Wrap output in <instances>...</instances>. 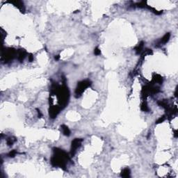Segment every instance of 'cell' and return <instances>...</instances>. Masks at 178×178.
Returning a JSON list of instances; mask_svg holds the SVG:
<instances>
[{
  "label": "cell",
  "mask_w": 178,
  "mask_h": 178,
  "mask_svg": "<svg viewBox=\"0 0 178 178\" xmlns=\"http://www.w3.org/2000/svg\"><path fill=\"white\" fill-rule=\"evenodd\" d=\"M54 154L51 159V163L54 166H58L65 170L66 162L69 159V156L63 150L54 148Z\"/></svg>",
  "instance_id": "6da1fadb"
},
{
  "label": "cell",
  "mask_w": 178,
  "mask_h": 178,
  "mask_svg": "<svg viewBox=\"0 0 178 178\" xmlns=\"http://www.w3.org/2000/svg\"><path fill=\"white\" fill-rule=\"evenodd\" d=\"M91 85V81L89 80H84L78 83L76 89L75 90V96L76 97H79L81 95L83 92Z\"/></svg>",
  "instance_id": "7a4b0ae2"
},
{
  "label": "cell",
  "mask_w": 178,
  "mask_h": 178,
  "mask_svg": "<svg viewBox=\"0 0 178 178\" xmlns=\"http://www.w3.org/2000/svg\"><path fill=\"white\" fill-rule=\"evenodd\" d=\"M16 51L13 48H8L2 51L1 59L4 61L5 63H7L10 61H12L15 57Z\"/></svg>",
  "instance_id": "3957f363"
},
{
  "label": "cell",
  "mask_w": 178,
  "mask_h": 178,
  "mask_svg": "<svg viewBox=\"0 0 178 178\" xmlns=\"http://www.w3.org/2000/svg\"><path fill=\"white\" fill-rule=\"evenodd\" d=\"M83 141L81 139H75L73 141H72V145H71V155L73 157L76 153V150L81 146V143Z\"/></svg>",
  "instance_id": "277c9868"
},
{
  "label": "cell",
  "mask_w": 178,
  "mask_h": 178,
  "mask_svg": "<svg viewBox=\"0 0 178 178\" xmlns=\"http://www.w3.org/2000/svg\"><path fill=\"white\" fill-rule=\"evenodd\" d=\"M61 109V108L59 106H51L50 109V116L51 118H55L59 114Z\"/></svg>",
  "instance_id": "5b68a950"
},
{
  "label": "cell",
  "mask_w": 178,
  "mask_h": 178,
  "mask_svg": "<svg viewBox=\"0 0 178 178\" xmlns=\"http://www.w3.org/2000/svg\"><path fill=\"white\" fill-rule=\"evenodd\" d=\"M11 3L13 4L15 6H17L22 12L25 11V7H24L23 3L21 1H11Z\"/></svg>",
  "instance_id": "8992f818"
},
{
  "label": "cell",
  "mask_w": 178,
  "mask_h": 178,
  "mask_svg": "<svg viewBox=\"0 0 178 178\" xmlns=\"http://www.w3.org/2000/svg\"><path fill=\"white\" fill-rule=\"evenodd\" d=\"M26 56V52L24 50H20L18 51V56L17 59L20 62H22Z\"/></svg>",
  "instance_id": "52a82bcc"
},
{
  "label": "cell",
  "mask_w": 178,
  "mask_h": 178,
  "mask_svg": "<svg viewBox=\"0 0 178 178\" xmlns=\"http://www.w3.org/2000/svg\"><path fill=\"white\" fill-rule=\"evenodd\" d=\"M61 128L62 129V131L64 133V134L65 136H69L70 135V131L69 129V128L67 127L66 125H62L61 126Z\"/></svg>",
  "instance_id": "ba28073f"
},
{
  "label": "cell",
  "mask_w": 178,
  "mask_h": 178,
  "mask_svg": "<svg viewBox=\"0 0 178 178\" xmlns=\"http://www.w3.org/2000/svg\"><path fill=\"white\" fill-rule=\"evenodd\" d=\"M121 176L123 178H129L130 176V170L128 168L123 169L121 172Z\"/></svg>",
  "instance_id": "9c48e42d"
},
{
  "label": "cell",
  "mask_w": 178,
  "mask_h": 178,
  "mask_svg": "<svg viewBox=\"0 0 178 178\" xmlns=\"http://www.w3.org/2000/svg\"><path fill=\"white\" fill-rule=\"evenodd\" d=\"M170 33H167L164 35V36L163 38L161 39V41H160V43L161 44H164V43H166L169 39H170Z\"/></svg>",
  "instance_id": "30bf717a"
},
{
  "label": "cell",
  "mask_w": 178,
  "mask_h": 178,
  "mask_svg": "<svg viewBox=\"0 0 178 178\" xmlns=\"http://www.w3.org/2000/svg\"><path fill=\"white\" fill-rule=\"evenodd\" d=\"M143 42L142 41L135 47V50H136V54H140L141 51H142V50H143Z\"/></svg>",
  "instance_id": "8fae6325"
},
{
  "label": "cell",
  "mask_w": 178,
  "mask_h": 178,
  "mask_svg": "<svg viewBox=\"0 0 178 178\" xmlns=\"http://www.w3.org/2000/svg\"><path fill=\"white\" fill-rule=\"evenodd\" d=\"M141 110L143 111H148L149 110L148 107V105L146 103H143L142 105H141Z\"/></svg>",
  "instance_id": "7c38bea8"
},
{
  "label": "cell",
  "mask_w": 178,
  "mask_h": 178,
  "mask_svg": "<svg viewBox=\"0 0 178 178\" xmlns=\"http://www.w3.org/2000/svg\"><path fill=\"white\" fill-rule=\"evenodd\" d=\"M15 139H13L12 138H9V139H8L7 140H6V142H7V145H9V146H11V145H12L13 144V143L15 141Z\"/></svg>",
  "instance_id": "4fadbf2b"
},
{
  "label": "cell",
  "mask_w": 178,
  "mask_h": 178,
  "mask_svg": "<svg viewBox=\"0 0 178 178\" xmlns=\"http://www.w3.org/2000/svg\"><path fill=\"white\" fill-rule=\"evenodd\" d=\"M165 119V115H163L162 117H161L157 122H156V123L157 124H159V123H163L164 121V120Z\"/></svg>",
  "instance_id": "5bb4252c"
},
{
  "label": "cell",
  "mask_w": 178,
  "mask_h": 178,
  "mask_svg": "<svg viewBox=\"0 0 178 178\" xmlns=\"http://www.w3.org/2000/svg\"><path fill=\"white\" fill-rule=\"evenodd\" d=\"M94 54H95V55H96V56H98V55H100V54H101V51H100V50L98 48V47H96L95 50H94Z\"/></svg>",
  "instance_id": "9a60e30c"
},
{
  "label": "cell",
  "mask_w": 178,
  "mask_h": 178,
  "mask_svg": "<svg viewBox=\"0 0 178 178\" xmlns=\"http://www.w3.org/2000/svg\"><path fill=\"white\" fill-rule=\"evenodd\" d=\"M16 154H17V152H16L15 150H13V151H11V152H10V153H8V156L9 157H13L15 156Z\"/></svg>",
  "instance_id": "2e32d148"
},
{
  "label": "cell",
  "mask_w": 178,
  "mask_h": 178,
  "mask_svg": "<svg viewBox=\"0 0 178 178\" xmlns=\"http://www.w3.org/2000/svg\"><path fill=\"white\" fill-rule=\"evenodd\" d=\"M29 59L30 62H31L34 60V56H32V54H30V56H29Z\"/></svg>",
  "instance_id": "e0dca14e"
},
{
  "label": "cell",
  "mask_w": 178,
  "mask_h": 178,
  "mask_svg": "<svg viewBox=\"0 0 178 178\" xmlns=\"http://www.w3.org/2000/svg\"><path fill=\"white\" fill-rule=\"evenodd\" d=\"M37 111H38V116H39V118H40V117L42 116V114H41V113H40V110H38V109H37Z\"/></svg>",
  "instance_id": "ac0fdd59"
},
{
  "label": "cell",
  "mask_w": 178,
  "mask_h": 178,
  "mask_svg": "<svg viewBox=\"0 0 178 178\" xmlns=\"http://www.w3.org/2000/svg\"><path fill=\"white\" fill-rule=\"evenodd\" d=\"M174 135H175V138H177V137H178V131H177V130H175V134H174Z\"/></svg>",
  "instance_id": "d6986e66"
},
{
  "label": "cell",
  "mask_w": 178,
  "mask_h": 178,
  "mask_svg": "<svg viewBox=\"0 0 178 178\" xmlns=\"http://www.w3.org/2000/svg\"><path fill=\"white\" fill-rule=\"evenodd\" d=\"M59 58H60L59 55H57V56H55V58H54V59H55V60H56V61H57V60H59Z\"/></svg>",
  "instance_id": "ffe728a7"
}]
</instances>
